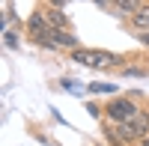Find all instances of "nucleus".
<instances>
[{
    "label": "nucleus",
    "mask_w": 149,
    "mask_h": 146,
    "mask_svg": "<svg viewBox=\"0 0 149 146\" xmlns=\"http://www.w3.org/2000/svg\"><path fill=\"white\" fill-rule=\"evenodd\" d=\"M72 60L81 63V66H90V69H110V66L122 63L119 54L102 51V48H78V51H72Z\"/></svg>",
    "instance_id": "1"
},
{
    "label": "nucleus",
    "mask_w": 149,
    "mask_h": 146,
    "mask_svg": "<svg viewBox=\"0 0 149 146\" xmlns=\"http://www.w3.org/2000/svg\"><path fill=\"white\" fill-rule=\"evenodd\" d=\"M116 134L122 143H131V140H146L149 137V111H140L134 119H128L125 125H116Z\"/></svg>",
    "instance_id": "2"
},
{
    "label": "nucleus",
    "mask_w": 149,
    "mask_h": 146,
    "mask_svg": "<svg viewBox=\"0 0 149 146\" xmlns=\"http://www.w3.org/2000/svg\"><path fill=\"white\" fill-rule=\"evenodd\" d=\"M137 113H140V107L134 104L131 99H113V102H107V104H104V116H107V119H113L116 125H125L128 119H134Z\"/></svg>",
    "instance_id": "3"
},
{
    "label": "nucleus",
    "mask_w": 149,
    "mask_h": 146,
    "mask_svg": "<svg viewBox=\"0 0 149 146\" xmlns=\"http://www.w3.org/2000/svg\"><path fill=\"white\" fill-rule=\"evenodd\" d=\"M27 33H30L39 45L48 42V36H51V24H48V18H45L42 9H36L33 15H30V21H27Z\"/></svg>",
    "instance_id": "4"
},
{
    "label": "nucleus",
    "mask_w": 149,
    "mask_h": 146,
    "mask_svg": "<svg viewBox=\"0 0 149 146\" xmlns=\"http://www.w3.org/2000/svg\"><path fill=\"white\" fill-rule=\"evenodd\" d=\"M66 3H54V6H45L42 12H45V18H48V24H51V30H69V21H66V15L60 9H63Z\"/></svg>",
    "instance_id": "5"
},
{
    "label": "nucleus",
    "mask_w": 149,
    "mask_h": 146,
    "mask_svg": "<svg viewBox=\"0 0 149 146\" xmlns=\"http://www.w3.org/2000/svg\"><path fill=\"white\" fill-rule=\"evenodd\" d=\"M48 42L54 48H72V51H78V39L72 36V30H51Z\"/></svg>",
    "instance_id": "6"
},
{
    "label": "nucleus",
    "mask_w": 149,
    "mask_h": 146,
    "mask_svg": "<svg viewBox=\"0 0 149 146\" xmlns=\"http://www.w3.org/2000/svg\"><path fill=\"white\" fill-rule=\"evenodd\" d=\"M131 27L137 30L140 36H143V33H149V3H143V6H140V12H134V15H131Z\"/></svg>",
    "instance_id": "7"
},
{
    "label": "nucleus",
    "mask_w": 149,
    "mask_h": 146,
    "mask_svg": "<svg viewBox=\"0 0 149 146\" xmlns=\"http://www.w3.org/2000/svg\"><path fill=\"white\" fill-rule=\"evenodd\" d=\"M140 6L143 3H137V0H116V3H113V12H116V15H134V12H140Z\"/></svg>",
    "instance_id": "8"
},
{
    "label": "nucleus",
    "mask_w": 149,
    "mask_h": 146,
    "mask_svg": "<svg viewBox=\"0 0 149 146\" xmlns=\"http://www.w3.org/2000/svg\"><path fill=\"white\" fill-rule=\"evenodd\" d=\"M93 92H116V83H90Z\"/></svg>",
    "instance_id": "9"
},
{
    "label": "nucleus",
    "mask_w": 149,
    "mask_h": 146,
    "mask_svg": "<svg viewBox=\"0 0 149 146\" xmlns=\"http://www.w3.org/2000/svg\"><path fill=\"white\" fill-rule=\"evenodd\" d=\"M125 75H131V78H143V75H146V69H143V66H128V69H125Z\"/></svg>",
    "instance_id": "10"
},
{
    "label": "nucleus",
    "mask_w": 149,
    "mask_h": 146,
    "mask_svg": "<svg viewBox=\"0 0 149 146\" xmlns=\"http://www.w3.org/2000/svg\"><path fill=\"white\" fill-rule=\"evenodd\" d=\"M86 111H90V116H102V113H104V111H102V107H98V104H93V102H90V104H86Z\"/></svg>",
    "instance_id": "11"
},
{
    "label": "nucleus",
    "mask_w": 149,
    "mask_h": 146,
    "mask_svg": "<svg viewBox=\"0 0 149 146\" xmlns=\"http://www.w3.org/2000/svg\"><path fill=\"white\" fill-rule=\"evenodd\" d=\"M140 42H143V45L149 48V33H143V36H140Z\"/></svg>",
    "instance_id": "12"
},
{
    "label": "nucleus",
    "mask_w": 149,
    "mask_h": 146,
    "mask_svg": "<svg viewBox=\"0 0 149 146\" xmlns=\"http://www.w3.org/2000/svg\"><path fill=\"white\" fill-rule=\"evenodd\" d=\"M143 146H149V137H146V140H143Z\"/></svg>",
    "instance_id": "13"
}]
</instances>
